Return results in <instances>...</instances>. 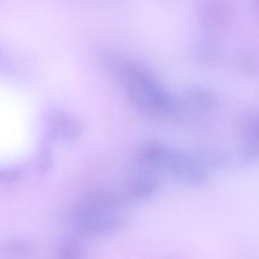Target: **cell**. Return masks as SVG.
I'll return each instance as SVG.
<instances>
[{
	"instance_id": "1",
	"label": "cell",
	"mask_w": 259,
	"mask_h": 259,
	"mask_svg": "<svg viewBox=\"0 0 259 259\" xmlns=\"http://www.w3.org/2000/svg\"><path fill=\"white\" fill-rule=\"evenodd\" d=\"M124 80L126 81V96L139 110L169 116H180L186 111L182 99L167 91L153 71L146 66L131 61Z\"/></svg>"
},
{
	"instance_id": "2",
	"label": "cell",
	"mask_w": 259,
	"mask_h": 259,
	"mask_svg": "<svg viewBox=\"0 0 259 259\" xmlns=\"http://www.w3.org/2000/svg\"><path fill=\"white\" fill-rule=\"evenodd\" d=\"M70 219L80 234L90 235V237L114 234L120 232L128 223V219L123 212L109 211L86 212V214L75 215Z\"/></svg>"
},
{
	"instance_id": "3",
	"label": "cell",
	"mask_w": 259,
	"mask_h": 259,
	"mask_svg": "<svg viewBox=\"0 0 259 259\" xmlns=\"http://www.w3.org/2000/svg\"><path fill=\"white\" fill-rule=\"evenodd\" d=\"M167 172L179 184L189 187H201L209 181V169L202 166L194 154L172 151Z\"/></svg>"
},
{
	"instance_id": "4",
	"label": "cell",
	"mask_w": 259,
	"mask_h": 259,
	"mask_svg": "<svg viewBox=\"0 0 259 259\" xmlns=\"http://www.w3.org/2000/svg\"><path fill=\"white\" fill-rule=\"evenodd\" d=\"M45 131L53 141L70 143L80 138L83 128L81 121L71 114L61 110H53L46 116Z\"/></svg>"
},
{
	"instance_id": "5",
	"label": "cell",
	"mask_w": 259,
	"mask_h": 259,
	"mask_svg": "<svg viewBox=\"0 0 259 259\" xmlns=\"http://www.w3.org/2000/svg\"><path fill=\"white\" fill-rule=\"evenodd\" d=\"M171 153L172 149H169L163 142L148 141L137 149L134 161L143 172L156 175L167 171Z\"/></svg>"
},
{
	"instance_id": "6",
	"label": "cell",
	"mask_w": 259,
	"mask_h": 259,
	"mask_svg": "<svg viewBox=\"0 0 259 259\" xmlns=\"http://www.w3.org/2000/svg\"><path fill=\"white\" fill-rule=\"evenodd\" d=\"M233 13L223 0H209L200 10V22L209 34L224 29L232 22Z\"/></svg>"
},
{
	"instance_id": "7",
	"label": "cell",
	"mask_w": 259,
	"mask_h": 259,
	"mask_svg": "<svg viewBox=\"0 0 259 259\" xmlns=\"http://www.w3.org/2000/svg\"><path fill=\"white\" fill-rule=\"evenodd\" d=\"M186 110L205 115L210 114L219 105V99L214 91L202 86H191L182 93L181 96Z\"/></svg>"
},
{
	"instance_id": "8",
	"label": "cell",
	"mask_w": 259,
	"mask_h": 259,
	"mask_svg": "<svg viewBox=\"0 0 259 259\" xmlns=\"http://www.w3.org/2000/svg\"><path fill=\"white\" fill-rule=\"evenodd\" d=\"M245 142L240 157L244 162H252L259 158V111H250L242 118L240 123Z\"/></svg>"
},
{
	"instance_id": "9",
	"label": "cell",
	"mask_w": 259,
	"mask_h": 259,
	"mask_svg": "<svg viewBox=\"0 0 259 259\" xmlns=\"http://www.w3.org/2000/svg\"><path fill=\"white\" fill-rule=\"evenodd\" d=\"M161 190V184L154 174L143 172L133 177L126 185V195L132 201H147L156 196Z\"/></svg>"
},
{
	"instance_id": "10",
	"label": "cell",
	"mask_w": 259,
	"mask_h": 259,
	"mask_svg": "<svg viewBox=\"0 0 259 259\" xmlns=\"http://www.w3.org/2000/svg\"><path fill=\"white\" fill-rule=\"evenodd\" d=\"M234 66L242 75L259 78V47H245L234 56Z\"/></svg>"
},
{
	"instance_id": "11",
	"label": "cell",
	"mask_w": 259,
	"mask_h": 259,
	"mask_svg": "<svg viewBox=\"0 0 259 259\" xmlns=\"http://www.w3.org/2000/svg\"><path fill=\"white\" fill-rule=\"evenodd\" d=\"M35 245L30 240L15 238L0 243V255L5 258H27L34 254Z\"/></svg>"
},
{
	"instance_id": "12",
	"label": "cell",
	"mask_w": 259,
	"mask_h": 259,
	"mask_svg": "<svg viewBox=\"0 0 259 259\" xmlns=\"http://www.w3.org/2000/svg\"><path fill=\"white\" fill-rule=\"evenodd\" d=\"M220 46L211 34L202 38L195 51V58L200 65L211 66L219 60Z\"/></svg>"
},
{
	"instance_id": "13",
	"label": "cell",
	"mask_w": 259,
	"mask_h": 259,
	"mask_svg": "<svg viewBox=\"0 0 259 259\" xmlns=\"http://www.w3.org/2000/svg\"><path fill=\"white\" fill-rule=\"evenodd\" d=\"M195 156V158L200 162L204 167H206L207 169H219L222 167H224L225 164L229 161V156L225 151L223 149H215V148H209V149H200V151L194 152L192 153Z\"/></svg>"
},
{
	"instance_id": "14",
	"label": "cell",
	"mask_w": 259,
	"mask_h": 259,
	"mask_svg": "<svg viewBox=\"0 0 259 259\" xmlns=\"http://www.w3.org/2000/svg\"><path fill=\"white\" fill-rule=\"evenodd\" d=\"M85 255V248L78 240L65 239L60 243L57 257L60 259H80Z\"/></svg>"
},
{
	"instance_id": "15",
	"label": "cell",
	"mask_w": 259,
	"mask_h": 259,
	"mask_svg": "<svg viewBox=\"0 0 259 259\" xmlns=\"http://www.w3.org/2000/svg\"><path fill=\"white\" fill-rule=\"evenodd\" d=\"M22 177V171L18 167H0V182L14 184Z\"/></svg>"
},
{
	"instance_id": "16",
	"label": "cell",
	"mask_w": 259,
	"mask_h": 259,
	"mask_svg": "<svg viewBox=\"0 0 259 259\" xmlns=\"http://www.w3.org/2000/svg\"><path fill=\"white\" fill-rule=\"evenodd\" d=\"M51 162H52V156H51L50 152H40L37 158V169H39V171H47L51 167Z\"/></svg>"
},
{
	"instance_id": "17",
	"label": "cell",
	"mask_w": 259,
	"mask_h": 259,
	"mask_svg": "<svg viewBox=\"0 0 259 259\" xmlns=\"http://www.w3.org/2000/svg\"><path fill=\"white\" fill-rule=\"evenodd\" d=\"M254 7H255V9H257V12L259 13V0H255V2H254Z\"/></svg>"
}]
</instances>
